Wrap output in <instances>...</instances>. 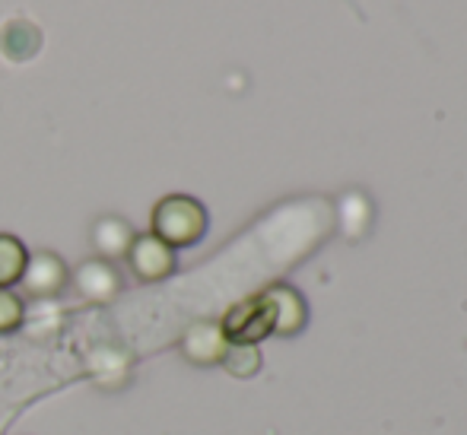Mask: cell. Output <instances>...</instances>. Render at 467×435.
<instances>
[{"label": "cell", "instance_id": "obj_1", "mask_svg": "<svg viewBox=\"0 0 467 435\" xmlns=\"http://www.w3.org/2000/svg\"><path fill=\"white\" fill-rule=\"evenodd\" d=\"M207 233V210L188 194H169L153 207V235L169 248L197 245Z\"/></svg>", "mask_w": 467, "mask_h": 435}, {"label": "cell", "instance_id": "obj_2", "mask_svg": "<svg viewBox=\"0 0 467 435\" xmlns=\"http://www.w3.org/2000/svg\"><path fill=\"white\" fill-rule=\"evenodd\" d=\"M220 327L223 337L239 347H258L265 337L277 334V308H274L271 293H258L252 299L233 306Z\"/></svg>", "mask_w": 467, "mask_h": 435}, {"label": "cell", "instance_id": "obj_3", "mask_svg": "<svg viewBox=\"0 0 467 435\" xmlns=\"http://www.w3.org/2000/svg\"><path fill=\"white\" fill-rule=\"evenodd\" d=\"M128 264L140 280H147V283L166 280L175 270V248H169L166 242L156 239L153 233L134 235L130 252H128Z\"/></svg>", "mask_w": 467, "mask_h": 435}, {"label": "cell", "instance_id": "obj_4", "mask_svg": "<svg viewBox=\"0 0 467 435\" xmlns=\"http://www.w3.org/2000/svg\"><path fill=\"white\" fill-rule=\"evenodd\" d=\"M70 274H67V264L57 258L55 252H36L29 254V261H26V270H23V286L29 295H36V299H51V295H57L64 286H67Z\"/></svg>", "mask_w": 467, "mask_h": 435}, {"label": "cell", "instance_id": "obj_5", "mask_svg": "<svg viewBox=\"0 0 467 435\" xmlns=\"http://www.w3.org/2000/svg\"><path fill=\"white\" fill-rule=\"evenodd\" d=\"M229 340L223 337V327L216 321H194L182 337V356L194 366H216L226 356Z\"/></svg>", "mask_w": 467, "mask_h": 435}, {"label": "cell", "instance_id": "obj_6", "mask_svg": "<svg viewBox=\"0 0 467 435\" xmlns=\"http://www.w3.org/2000/svg\"><path fill=\"white\" fill-rule=\"evenodd\" d=\"M74 286L89 302H111L121 293V276L111 267V261L93 258V261H83L74 270Z\"/></svg>", "mask_w": 467, "mask_h": 435}, {"label": "cell", "instance_id": "obj_7", "mask_svg": "<svg viewBox=\"0 0 467 435\" xmlns=\"http://www.w3.org/2000/svg\"><path fill=\"white\" fill-rule=\"evenodd\" d=\"M134 229L130 223H124L121 216H102L93 226V245L102 261H115V258H128L130 242H134Z\"/></svg>", "mask_w": 467, "mask_h": 435}, {"label": "cell", "instance_id": "obj_8", "mask_svg": "<svg viewBox=\"0 0 467 435\" xmlns=\"http://www.w3.org/2000/svg\"><path fill=\"white\" fill-rule=\"evenodd\" d=\"M277 308V334H296L306 325V302L293 286H271L267 289Z\"/></svg>", "mask_w": 467, "mask_h": 435}, {"label": "cell", "instance_id": "obj_9", "mask_svg": "<svg viewBox=\"0 0 467 435\" xmlns=\"http://www.w3.org/2000/svg\"><path fill=\"white\" fill-rule=\"evenodd\" d=\"M26 261H29V252L23 242L10 233H0V289H10L23 280Z\"/></svg>", "mask_w": 467, "mask_h": 435}, {"label": "cell", "instance_id": "obj_10", "mask_svg": "<svg viewBox=\"0 0 467 435\" xmlns=\"http://www.w3.org/2000/svg\"><path fill=\"white\" fill-rule=\"evenodd\" d=\"M223 366L229 368L233 375L239 378H248L261 368V353L258 347H239V344H229L226 347V356H223Z\"/></svg>", "mask_w": 467, "mask_h": 435}, {"label": "cell", "instance_id": "obj_11", "mask_svg": "<svg viewBox=\"0 0 467 435\" xmlns=\"http://www.w3.org/2000/svg\"><path fill=\"white\" fill-rule=\"evenodd\" d=\"M26 321V306L13 289H0V334L16 331Z\"/></svg>", "mask_w": 467, "mask_h": 435}]
</instances>
